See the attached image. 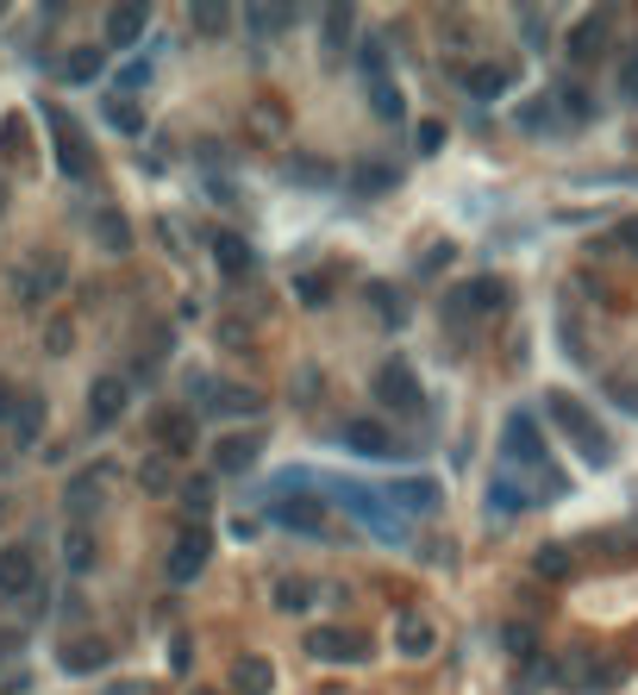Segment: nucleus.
Returning <instances> with one entry per match:
<instances>
[{
    "instance_id": "1",
    "label": "nucleus",
    "mask_w": 638,
    "mask_h": 695,
    "mask_svg": "<svg viewBox=\"0 0 638 695\" xmlns=\"http://www.w3.org/2000/svg\"><path fill=\"white\" fill-rule=\"evenodd\" d=\"M544 420L558 426V432H563L570 445H576V451H582L588 463H601V470L614 463V439H607V426H601L595 414H588V407L576 402V395H563V388H558V395H544Z\"/></svg>"
},
{
    "instance_id": "2",
    "label": "nucleus",
    "mask_w": 638,
    "mask_h": 695,
    "mask_svg": "<svg viewBox=\"0 0 638 695\" xmlns=\"http://www.w3.org/2000/svg\"><path fill=\"white\" fill-rule=\"evenodd\" d=\"M44 126H51V138H57V170L69 175V182H88V175H95V151H88L82 126L63 114V107H44Z\"/></svg>"
},
{
    "instance_id": "3",
    "label": "nucleus",
    "mask_w": 638,
    "mask_h": 695,
    "mask_svg": "<svg viewBox=\"0 0 638 695\" xmlns=\"http://www.w3.org/2000/svg\"><path fill=\"white\" fill-rule=\"evenodd\" d=\"M507 308V282L501 276H469L457 289H445V313L451 320H483V313H501Z\"/></svg>"
},
{
    "instance_id": "4",
    "label": "nucleus",
    "mask_w": 638,
    "mask_h": 695,
    "mask_svg": "<svg viewBox=\"0 0 638 695\" xmlns=\"http://www.w3.org/2000/svg\"><path fill=\"white\" fill-rule=\"evenodd\" d=\"M307 652L320 657V664H369V645L364 633H338V627H320V633L307 639Z\"/></svg>"
},
{
    "instance_id": "5",
    "label": "nucleus",
    "mask_w": 638,
    "mask_h": 695,
    "mask_svg": "<svg viewBox=\"0 0 638 695\" xmlns=\"http://www.w3.org/2000/svg\"><path fill=\"white\" fill-rule=\"evenodd\" d=\"M207 558H213V533L207 526H188V533L175 539V552H170V582H194L201 570H207Z\"/></svg>"
},
{
    "instance_id": "6",
    "label": "nucleus",
    "mask_w": 638,
    "mask_h": 695,
    "mask_svg": "<svg viewBox=\"0 0 638 695\" xmlns=\"http://www.w3.org/2000/svg\"><path fill=\"white\" fill-rule=\"evenodd\" d=\"M376 395H382L388 407H401V414H425V395H420V383H413V370L407 364H382L376 370Z\"/></svg>"
},
{
    "instance_id": "7",
    "label": "nucleus",
    "mask_w": 638,
    "mask_h": 695,
    "mask_svg": "<svg viewBox=\"0 0 638 695\" xmlns=\"http://www.w3.org/2000/svg\"><path fill=\"white\" fill-rule=\"evenodd\" d=\"M501 451L513 463H532V470H551L544 463V445H539V426H532V414H513L507 420V439H501Z\"/></svg>"
},
{
    "instance_id": "8",
    "label": "nucleus",
    "mask_w": 638,
    "mask_h": 695,
    "mask_svg": "<svg viewBox=\"0 0 638 695\" xmlns=\"http://www.w3.org/2000/svg\"><path fill=\"white\" fill-rule=\"evenodd\" d=\"M345 445L357 458H394V439L382 420H345Z\"/></svg>"
},
{
    "instance_id": "9",
    "label": "nucleus",
    "mask_w": 638,
    "mask_h": 695,
    "mask_svg": "<svg viewBox=\"0 0 638 695\" xmlns=\"http://www.w3.org/2000/svg\"><path fill=\"white\" fill-rule=\"evenodd\" d=\"M233 689H238V695H270V689H275V664H270L263 652H245V657L233 664Z\"/></svg>"
},
{
    "instance_id": "10",
    "label": "nucleus",
    "mask_w": 638,
    "mask_h": 695,
    "mask_svg": "<svg viewBox=\"0 0 638 695\" xmlns=\"http://www.w3.org/2000/svg\"><path fill=\"white\" fill-rule=\"evenodd\" d=\"M119 414H126V383H119V376H100V383L88 388V420H95V426H113Z\"/></svg>"
},
{
    "instance_id": "11",
    "label": "nucleus",
    "mask_w": 638,
    "mask_h": 695,
    "mask_svg": "<svg viewBox=\"0 0 638 695\" xmlns=\"http://www.w3.org/2000/svg\"><path fill=\"white\" fill-rule=\"evenodd\" d=\"M156 439H163V458H182V451L194 445V414H188V407L156 414Z\"/></svg>"
},
{
    "instance_id": "12",
    "label": "nucleus",
    "mask_w": 638,
    "mask_h": 695,
    "mask_svg": "<svg viewBox=\"0 0 638 695\" xmlns=\"http://www.w3.org/2000/svg\"><path fill=\"white\" fill-rule=\"evenodd\" d=\"M275 521H282V526H294V533H320L326 507L313 502V495H301V489H294V495H282V502H275Z\"/></svg>"
},
{
    "instance_id": "13",
    "label": "nucleus",
    "mask_w": 638,
    "mask_h": 695,
    "mask_svg": "<svg viewBox=\"0 0 638 695\" xmlns=\"http://www.w3.org/2000/svg\"><path fill=\"white\" fill-rule=\"evenodd\" d=\"M32 582H39L32 552H20V545H13V552H0V596H25Z\"/></svg>"
},
{
    "instance_id": "14",
    "label": "nucleus",
    "mask_w": 638,
    "mask_h": 695,
    "mask_svg": "<svg viewBox=\"0 0 638 695\" xmlns=\"http://www.w3.org/2000/svg\"><path fill=\"white\" fill-rule=\"evenodd\" d=\"M13 282H20L25 301H39V295H51V289L63 282V257H32V264H25L20 276H13Z\"/></svg>"
},
{
    "instance_id": "15",
    "label": "nucleus",
    "mask_w": 638,
    "mask_h": 695,
    "mask_svg": "<svg viewBox=\"0 0 638 695\" xmlns=\"http://www.w3.org/2000/svg\"><path fill=\"white\" fill-rule=\"evenodd\" d=\"M382 495H388V507H407V514H425V507L439 502V483H432V477H407V483L382 489Z\"/></svg>"
},
{
    "instance_id": "16",
    "label": "nucleus",
    "mask_w": 638,
    "mask_h": 695,
    "mask_svg": "<svg viewBox=\"0 0 638 695\" xmlns=\"http://www.w3.org/2000/svg\"><path fill=\"white\" fill-rule=\"evenodd\" d=\"M601 51H607V13H588V20L570 32V57H576V63H595Z\"/></svg>"
},
{
    "instance_id": "17",
    "label": "nucleus",
    "mask_w": 638,
    "mask_h": 695,
    "mask_svg": "<svg viewBox=\"0 0 638 695\" xmlns=\"http://www.w3.org/2000/svg\"><path fill=\"white\" fill-rule=\"evenodd\" d=\"M507 82H513V63H476L464 76V88L476 100H495V95H507Z\"/></svg>"
},
{
    "instance_id": "18",
    "label": "nucleus",
    "mask_w": 638,
    "mask_h": 695,
    "mask_svg": "<svg viewBox=\"0 0 638 695\" xmlns=\"http://www.w3.org/2000/svg\"><path fill=\"white\" fill-rule=\"evenodd\" d=\"M144 20H151L144 7H113V13H107V44H119V51L138 44V39H144Z\"/></svg>"
},
{
    "instance_id": "19",
    "label": "nucleus",
    "mask_w": 638,
    "mask_h": 695,
    "mask_svg": "<svg viewBox=\"0 0 638 695\" xmlns=\"http://www.w3.org/2000/svg\"><path fill=\"white\" fill-rule=\"evenodd\" d=\"M213 257H219V270L233 276V282L251 270V245H245L238 232H213Z\"/></svg>"
},
{
    "instance_id": "20",
    "label": "nucleus",
    "mask_w": 638,
    "mask_h": 695,
    "mask_svg": "<svg viewBox=\"0 0 638 695\" xmlns=\"http://www.w3.org/2000/svg\"><path fill=\"white\" fill-rule=\"evenodd\" d=\"M350 189L364 194V201H376V194L394 189V170H388V163H376V157H364V163H350Z\"/></svg>"
},
{
    "instance_id": "21",
    "label": "nucleus",
    "mask_w": 638,
    "mask_h": 695,
    "mask_svg": "<svg viewBox=\"0 0 638 695\" xmlns=\"http://www.w3.org/2000/svg\"><path fill=\"white\" fill-rule=\"evenodd\" d=\"M394 645H401L407 657H425L432 652V620L425 614H401L394 620Z\"/></svg>"
},
{
    "instance_id": "22",
    "label": "nucleus",
    "mask_w": 638,
    "mask_h": 695,
    "mask_svg": "<svg viewBox=\"0 0 638 695\" xmlns=\"http://www.w3.org/2000/svg\"><path fill=\"white\" fill-rule=\"evenodd\" d=\"M257 451H263V439H219V451H213V470H251L257 463Z\"/></svg>"
},
{
    "instance_id": "23",
    "label": "nucleus",
    "mask_w": 638,
    "mask_h": 695,
    "mask_svg": "<svg viewBox=\"0 0 638 695\" xmlns=\"http://www.w3.org/2000/svg\"><path fill=\"white\" fill-rule=\"evenodd\" d=\"M289 182H307V189H332L338 170H332L326 157H289Z\"/></svg>"
},
{
    "instance_id": "24",
    "label": "nucleus",
    "mask_w": 638,
    "mask_h": 695,
    "mask_svg": "<svg viewBox=\"0 0 638 695\" xmlns=\"http://www.w3.org/2000/svg\"><path fill=\"white\" fill-rule=\"evenodd\" d=\"M95 238L107 245V252H126V245H132V226H126V213L100 207V213H95Z\"/></svg>"
},
{
    "instance_id": "25",
    "label": "nucleus",
    "mask_w": 638,
    "mask_h": 695,
    "mask_svg": "<svg viewBox=\"0 0 638 695\" xmlns=\"http://www.w3.org/2000/svg\"><path fill=\"white\" fill-rule=\"evenodd\" d=\"M245 25H251L257 39H275V32H289L294 13L289 7H245Z\"/></svg>"
},
{
    "instance_id": "26",
    "label": "nucleus",
    "mask_w": 638,
    "mask_h": 695,
    "mask_svg": "<svg viewBox=\"0 0 638 695\" xmlns=\"http://www.w3.org/2000/svg\"><path fill=\"white\" fill-rule=\"evenodd\" d=\"M63 671H100V664H107V645H100V639H76V645H63Z\"/></svg>"
},
{
    "instance_id": "27",
    "label": "nucleus",
    "mask_w": 638,
    "mask_h": 695,
    "mask_svg": "<svg viewBox=\"0 0 638 695\" xmlns=\"http://www.w3.org/2000/svg\"><path fill=\"white\" fill-rule=\"evenodd\" d=\"M188 25L201 32V39H219V32L233 25V7H219V0H201V7L188 13Z\"/></svg>"
},
{
    "instance_id": "28",
    "label": "nucleus",
    "mask_w": 638,
    "mask_h": 695,
    "mask_svg": "<svg viewBox=\"0 0 638 695\" xmlns=\"http://www.w3.org/2000/svg\"><path fill=\"white\" fill-rule=\"evenodd\" d=\"M207 407H219V414H257L263 402H257V395H238L233 383H219V388L207 395Z\"/></svg>"
},
{
    "instance_id": "29",
    "label": "nucleus",
    "mask_w": 638,
    "mask_h": 695,
    "mask_svg": "<svg viewBox=\"0 0 638 695\" xmlns=\"http://www.w3.org/2000/svg\"><path fill=\"white\" fill-rule=\"evenodd\" d=\"M570 552H563V545H539V558H532V570H539V577H551V582H563L570 577Z\"/></svg>"
},
{
    "instance_id": "30",
    "label": "nucleus",
    "mask_w": 638,
    "mask_h": 695,
    "mask_svg": "<svg viewBox=\"0 0 638 695\" xmlns=\"http://www.w3.org/2000/svg\"><path fill=\"white\" fill-rule=\"evenodd\" d=\"M63 76H69V82H95L100 76V51H88V44L69 51V57H63Z\"/></svg>"
},
{
    "instance_id": "31",
    "label": "nucleus",
    "mask_w": 638,
    "mask_h": 695,
    "mask_svg": "<svg viewBox=\"0 0 638 695\" xmlns=\"http://www.w3.org/2000/svg\"><path fill=\"white\" fill-rule=\"evenodd\" d=\"M313 601V589L301 577H289V582H275V608H282V614H301V608H307Z\"/></svg>"
},
{
    "instance_id": "32",
    "label": "nucleus",
    "mask_w": 638,
    "mask_h": 695,
    "mask_svg": "<svg viewBox=\"0 0 638 695\" xmlns=\"http://www.w3.org/2000/svg\"><path fill=\"white\" fill-rule=\"evenodd\" d=\"M369 301H376V313H382V320H394V327L407 320V295H394L388 282H376V289H369Z\"/></svg>"
},
{
    "instance_id": "33",
    "label": "nucleus",
    "mask_w": 638,
    "mask_h": 695,
    "mask_svg": "<svg viewBox=\"0 0 638 695\" xmlns=\"http://www.w3.org/2000/svg\"><path fill=\"white\" fill-rule=\"evenodd\" d=\"M138 483H144V495H170V458H144Z\"/></svg>"
},
{
    "instance_id": "34",
    "label": "nucleus",
    "mask_w": 638,
    "mask_h": 695,
    "mask_svg": "<svg viewBox=\"0 0 638 695\" xmlns=\"http://www.w3.org/2000/svg\"><path fill=\"white\" fill-rule=\"evenodd\" d=\"M369 100H376V114L382 119H401V88H394V82H369Z\"/></svg>"
},
{
    "instance_id": "35",
    "label": "nucleus",
    "mask_w": 638,
    "mask_h": 695,
    "mask_svg": "<svg viewBox=\"0 0 638 695\" xmlns=\"http://www.w3.org/2000/svg\"><path fill=\"white\" fill-rule=\"evenodd\" d=\"M0 157H25V119L20 114L0 119Z\"/></svg>"
},
{
    "instance_id": "36",
    "label": "nucleus",
    "mask_w": 638,
    "mask_h": 695,
    "mask_svg": "<svg viewBox=\"0 0 638 695\" xmlns=\"http://www.w3.org/2000/svg\"><path fill=\"white\" fill-rule=\"evenodd\" d=\"M107 119H113V126H119V132H144V114H138V107H132V100H107Z\"/></svg>"
},
{
    "instance_id": "37",
    "label": "nucleus",
    "mask_w": 638,
    "mask_h": 695,
    "mask_svg": "<svg viewBox=\"0 0 638 695\" xmlns=\"http://www.w3.org/2000/svg\"><path fill=\"white\" fill-rule=\"evenodd\" d=\"M294 289H301V301H307V308H326V301H332V282H326L320 270H307L301 282H294Z\"/></svg>"
},
{
    "instance_id": "38",
    "label": "nucleus",
    "mask_w": 638,
    "mask_h": 695,
    "mask_svg": "<svg viewBox=\"0 0 638 695\" xmlns=\"http://www.w3.org/2000/svg\"><path fill=\"white\" fill-rule=\"evenodd\" d=\"M345 39H350V13H345V7H332V13H326V51H332V57L345 51Z\"/></svg>"
},
{
    "instance_id": "39",
    "label": "nucleus",
    "mask_w": 638,
    "mask_h": 695,
    "mask_svg": "<svg viewBox=\"0 0 638 695\" xmlns=\"http://www.w3.org/2000/svg\"><path fill=\"white\" fill-rule=\"evenodd\" d=\"M182 502H188V514H207V507H213V477H194V483H182Z\"/></svg>"
},
{
    "instance_id": "40",
    "label": "nucleus",
    "mask_w": 638,
    "mask_h": 695,
    "mask_svg": "<svg viewBox=\"0 0 638 695\" xmlns=\"http://www.w3.org/2000/svg\"><path fill=\"white\" fill-rule=\"evenodd\" d=\"M558 100H563V114H570V119H588V95H582L576 82H563V88H558Z\"/></svg>"
},
{
    "instance_id": "41",
    "label": "nucleus",
    "mask_w": 638,
    "mask_h": 695,
    "mask_svg": "<svg viewBox=\"0 0 638 695\" xmlns=\"http://www.w3.org/2000/svg\"><path fill=\"white\" fill-rule=\"evenodd\" d=\"M95 483H100V477H82V483L69 489V507H76V514H88V507L100 502V489H95Z\"/></svg>"
},
{
    "instance_id": "42",
    "label": "nucleus",
    "mask_w": 638,
    "mask_h": 695,
    "mask_svg": "<svg viewBox=\"0 0 638 695\" xmlns=\"http://www.w3.org/2000/svg\"><path fill=\"white\" fill-rule=\"evenodd\" d=\"M39 420H44V407H39V402H25L20 414H13V432H20V439H32V432H39Z\"/></svg>"
},
{
    "instance_id": "43",
    "label": "nucleus",
    "mask_w": 638,
    "mask_h": 695,
    "mask_svg": "<svg viewBox=\"0 0 638 695\" xmlns=\"http://www.w3.org/2000/svg\"><path fill=\"white\" fill-rule=\"evenodd\" d=\"M357 57H364V70H369V82H382V39H364V51H357Z\"/></svg>"
},
{
    "instance_id": "44",
    "label": "nucleus",
    "mask_w": 638,
    "mask_h": 695,
    "mask_svg": "<svg viewBox=\"0 0 638 695\" xmlns=\"http://www.w3.org/2000/svg\"><path fill=\"white\" fill-rule=\"evenodd\" d=\"M439 145H445V126H439V119H420V151L432 157Z\"/></svg>"
},
{
    "instance_id": "45",
    "label": "nucleus",
    "mask_w": 638,
    "mask_h": 695,
    "mask_svg": "<svg viewBox=\"0 0 638 695\" xmlns=\"http://www.w3.org/2000/svg\"><path fill=\"white\" fill-rule=\"evenodd\" d=\"M507 652H513V657H532V627H507Z\"/></svg>"
},
{
    "instance_id": "46",
    "label": "nucleus",
    "mask_w": 638,
    "mask_h": 695,
    "mask_svg": "<svg viewBox=\"0 0 638 695\" xmlns=\"http://www.w3.org/2000/svg\"><path fill=\"white\" fill-rule=\"evenodd\" d=\"M619 88H626V95L638 100V51H632V57H626V63H619Z\"/></svg>"
},
{
    "instance_id": "47",
    "label": "nucleus",
    "mask_w": 638,
    "mask_h": 695,
    "mask_svg": "<svg viewBox=\"0 0 638 695\" xmlns=\"http://www.w3.org/2000/svg\"><path fill=\"white\" fill-rule=\"evenodd\" d=\"M614 402L619 407H638V383H632V376H614Z\"/></svg>"
},
{
    "instance_id": "48",
    "label": "nucleus",
    "mask_w": 638,
    "mask_h": 695,
    "mask_svg": "<svg viewBox=\"0 0 638 695\" xmlns=\"http://www.w3.org/2000/svg\"><path fill=\"white\" fill-rule=\"evenodd\" d=\"M69 564H76V570H88V564H95V545L82 539V533H76V545H69Z\"/></svg>"
},
{
    "instance_id": "49",
    "label": "nucleus",
    "mask_w": 638,
    "mask_h": 695,
    "mask_svg": "<svg viewBox=\"0 0 638 695\" xmlns=\"http://www.w3.org/2000/svg\"><path fill=\"white\" fill-rule=\"evenodd\" d=\"M144 82H151V70H144V63H132V70L119 76V88H144Z\"/></svg>"
},
{
    "instance_id": "50",
    "label": "nucleus",
    "mask_w": 638,
    "mask_h": 695,
    "mask_svg": "<svg viewBox=\"0 0 638 695\" xmlns=\"http://www.w3.org/2000/svg\"><path fill=\"white\" fill-rule=\"evenodd\" d=\"M20 414V402H13V383H0V420H13Z\"/></svg>"
},
{
    "instance_id": "51",
    "label": "nucleus",
    "mask_w": 638,
    "mask_h": 695,
    "mask_svg": "<svg viewBox=\"0 0 638 695\" xmlns=\"http://www.w3.org/2000/svg\"><path fill=\"white\" fill-rule=\"evenodd\" d=\"M13 652H20V633H13V627H0V664H7Z\"/></svg>"
},
{
    "instance_id": "52",
    "label": "nucleus",
    "mask_w": 638,
    "mask_h": 695,
    "mask_svg": "<svg viewBox=\"0 0 638 695\" xmlns=\"http://www.w3.org/2000/svg\"><path fill=\"white\" fill-rule=\"evenodd\" d=\"M619 238H626V252L638 257V220H626V226H619Z\"/></svg>"
},
{
    "instance_id": "53",
    "label": "nucleus",
    "mask_w": 638,
    "mask_h": 695,
    "mask_svg": "<svg viewBox=\"0 0 638 695\" xmlns=\"http://www.w3.org/2000/svg\"><path fill=\"white\" fill-rule=\"evenodd\" d=\"M0 207H7V182H0Z\"/></svg>"
},
{
    "instance_id": "54",
    "label": "nucleus",
    "mask_w": 638,
    "mask_h": 695,
    "mask_svg": "<svg viewBox=\"0 0 638 695\" xmlns=\"http://www.w3.org/2000/svg\"><path fill=\"white\" fill-rule=\"evenodd\" d=\"M194 695H213V689H194Z\"/></svg>"
},
{
    "instance_id": "55",
    "label": "nucleus",
    "mask_w": 638,
    "mask_h": 695,
    "mask_svg": "<svg viewBox=\"0 0 638 695\" xmlns=\"http://www.w3.org/2000/svg\"><path fill=\"white\" fill-rule=\"evenodd\" d=\"M0 514H7V507H0Z\"/></svg>"
}]
</instances>
